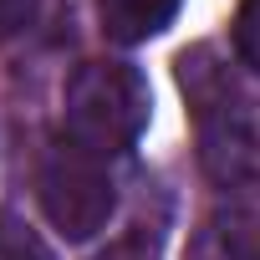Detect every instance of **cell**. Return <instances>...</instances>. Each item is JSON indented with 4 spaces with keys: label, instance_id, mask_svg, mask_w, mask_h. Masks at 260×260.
Instances as JSON below:
<instances>
[{
    "label": "cell",
    "instance_id": "6da1fadb",
    "mask_svg": "<svg viewBox=\"0 0 260 260\" xmlns=\"http://www.w3.org/2000/svg\"><path fill=\"white\" fill-rule=\"evenodd\" d=\"M179 87L194 117L199 169L219 189L260 194V97L240 82V72L219 56V46L179 51Z\"/></svg>",
    "mask_w": 260,
    "mask_h": 260
},
{
    "label": "cell",
    "instance_id": "3957f363",
    "mask_svg": "<svg viewBox=\"0 0 260 260\" xmlns=\"http://www.w3.org/2000/svg\"><path fill=\"white\" fill-rule=\"evenodd\" d=\"M36 199L46 209V219L67 235V240H92L107 230L112 209H117V179L107 169V158L56 138L41 153L36 169Z\"/></svg>",
    "mask_w": 260,
    "mask_h": 260
},
{
    "label": "cell",
    "instance_id": "8992f818",
    "mask_svg": "<svg viewBox=\"0 0 260 260\" xmlns=\"http://www.w3.org/2000/svg\"><path fill=\"white\" fill-rule=\"evenodd\" d=\"M0 260H56V250L21 214H0Z\"/></svg>",
    "mask_w": 260,
    "mask_h": 260
},
{
    "label": "cell",
    "instance_id": "277c9868",
    "mask_svg": "<svg viewBox=\"0 0 260 260\" xmlns=\"http://www.w3.org/2000/svg\"><path fill=\"white\" fill-rule=\"evenodd\" d=\"M184 260H260V214L245 204H214L194 224Z\"/></svg>",
    "mask_w": 260,
    "mask_h": 260
},
{
    "label": "cell",
    "instance_id": "5b68a950",
    "mask_svg": "<svg viewBox=\"0 0 260 260\" xmlns=\"http://www.w3.org/2000/svg\"><path fill=\"white\" fill-rule=\"evenodd\" d=\"M184 0H97V21H102V36L117 41V46H138L158 31L174 26Z\"/></svg>",
    "mask_w": 260,
    "mask_h": 260
},
{
    "label": "cell",
    "instance_id": "ba28073f",
    "mask_svg": "<svg viewBox=\"0 0 260 260\" xmlns=\"http://www.w3.org/2000/svg\"><path fill=\"white\" fill-rule=\"evenodd\" d=\"M36 16H41V0H0V41L31 31Z\"/></svg>",
    "mask_w": 260,
    "mask_h": 260
},
{
    "label": "cell",
    "instance_id": "7a4b0ae2",
    "mask_svg": "<svg viewBox=\"0 0 260 260\" xmlns=\"http://www.w3.org/2000/svg\"><path fill=\"white\" fill-rule=\"evenodd\" d=\"M148 112H153V92L133 61L92 56L61 87V138L112 164L143 138Z\"/></svg>",
    "mask_w": 260,
    "mask_h": 260
},
{
    "label": "cell",
    "instance_id": "9c48e42d",
    "mask_svg": "<svg viewBox=\"0 0 260 260\" xmlns=\"http://www.w3.org/2000/svg\"><path fill=\"white\" fill-rule=\"evenodd\" d=\"M92 260H158V245L148 235H127V240H112L107 250H97Z\"/></svg>",
    "mask_w": 260,
    "mask_h": 260
},
{
    "label": "cell",
    "instance_id": "52a82bcc",
    "mask_svg": "<svg viewBox=\"0 0 260 260\" xmlns=\"http://www.w3.org/2000/svg\"><path fill=\"white\" fill-rule=\"evenodd\" d=\"M230 41H235V61L260 77V0H240L235 26H230Z\"/></svg>",
    "mask_w": 260,
    "mask_h": 260
}]
</instances>
